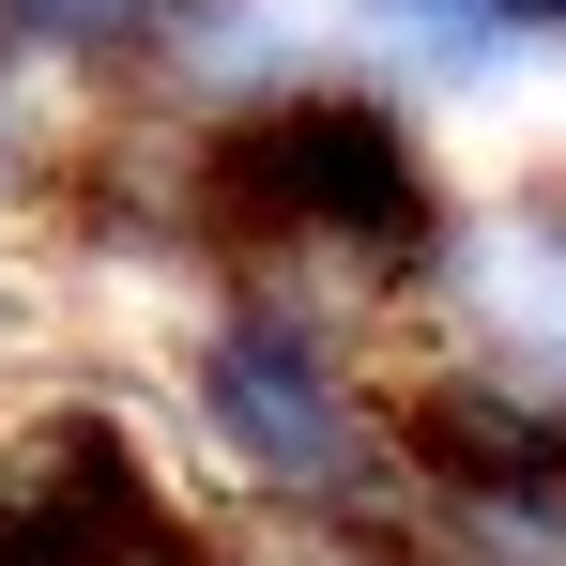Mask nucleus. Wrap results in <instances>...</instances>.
Here are the masks:
<instances>
[{"mask_svg":"<svg viewBox=\"0 0 566 566\" xmlns=\"http://www.w3.org/2000/svg\"><path fill=\"white\" fill-rule=\"evenodd\" d=\"M199 0H0V46H46V62H138L154 31H185Z\"/></svg>","mask_w":566,"mask_h":566,"instance_id":"1","label":"nucleus"}]
</instances>
